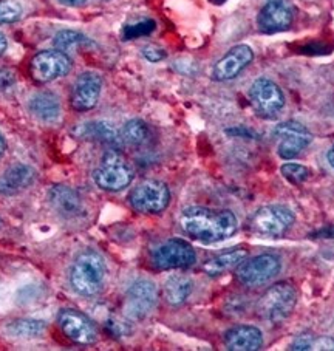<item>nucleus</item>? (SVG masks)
Returning a JSON list of instances; mask_svg holds the SVG:
<instances>
[{
  "label": "nucleus",
  "instance_id": "nucleus-8",
  "mask_svg": "<svg viewBox=\"0 0 334 351\" xmlns=\"http://www.w3.org/2000/svg\"><path fill=\"white\" fill-rule=\"evenodd\" d=\"M197 262V254L187 241L171 239L152 252V263L161 271L189 268Z\"/></svg>",
  "mask_w": 334,
  "mask_h": 351
},
{
  "label": "nucleus",
  "instance_id": "nucleus-1",
  "mask_svg": "<svg viewBox=\"0 0 334 351\" xmlns=\"http://www.w3.org/2000/svg\"><path fill=\"white\" fill-rule=\"evenodd\" d=\"M181 229L203 243H217L235 234L239 221L234 213L228 209H209L202 206H191L186 208L180 217Z\"/></svg>",
  "mask_w": 334,
  "mask_h": 351
},
{
  "label": "nucleus",
  "instance_id": "nucleus-4",
  "mask_svg": "<svg viewBox=\"0 0 334 351\" xmlns=\"http://www.w3.org/2000/svg\"><path fill=\"white\" fill-rule=\"evenodd\" d=\"M294 214L287 206L270 204L257 209L248 220V228L251 232L260 237L278 239L289 231L294 225Z\"/></svg>",
  "mask_w": 334,
  "mask_h": 351
},
{
  "label": "nucleus",
  "instance_id": "nucleus-15",
  "mask_svg": "<svg viewBox=\"0 0 334 351\" xmlns=\"http://www.w3.org/2000/svg\"><path fill=\"white\" fill-rule=\"evenodd\" d=\"M102 80L95 71H84L77 76L71 90L70 104L76 112H87L98 104Z\"/></svg>",
  "mask_w": 334,
  "mask_h": 351
},
{
  "label": "nucleus",
  "instance_id": "nucleus-13",
  "mask_svg": "<svg viewBox=\"0 0 334 351\" xmlns=\"http://www.w3.org/2000/svg\"><path fill=\"white\" fill-rule=\"evenodd\" d=\"M249 98L252 101V106L260 114L266 117H276L285 106V96L277 84L266 77L254 81L249 90Z\"/></svg>",
  "mask_w": 334,
  "mask_h": 351
},
{
  "label": "nucleus",
  "instance_id": "nucleus-11",
  "mask_svg": "<svg viewBox=\"0 0 334 351\" xmlns=\"http://www.w3.org/2000/svg\"><path fill=\"white\" fill-rule=\"evenodd\" d=\"M158 302V289L154 282L136 280L129 288L126 294L124 302V313L126 316L132 320H139L149 316Z\"/></svg>",
  "mask_w": 334,
  "mask_h": 351
},
{
  "label": "nucleus",
  "instance_id": "nucleus-38",
  "mask_svg": "<svg viewBox=\"0 0 334 351\" xmlns=\"http://www.w3.org/2000/svg\"><path fill=\"white\" fill-rule=\"evenodd\" d=\"M326 158H328V162H330V166L334 169V146L330 150H328Z\"/></svg>",
  "mask_w": 334,
  "mask_h": 351
},
{
  "label": "nucleus",
  "instance_id": "nucleus-25",
  "mask_svg": "<svg viewBox=\"0 0 334 351\" xmlns=\"http://www.w3.org/2000/svg\"><path fill=\"white\" fill-rule=\"evenodd\" d=\"M149 139V127L141 119H130L121 130V141L129 146H143Z\"/></svg>",
  "mask_w": 334,
  "mask_h": 351
},
{
  "label": "nucleus",
  "instance_id": "nucleus-28",
  "mask_svg": "<svg viewBox=\"0 0 334 351\" xmlns=\"http://www.w3.org/2000/svg\"><path fill=\"white\" fill-rule=\"evenodd\" d=\"M281 172L293 184H302L309 177V169L303 165H297V162H287L281 167Z\"/></svg>",
  "mask_w": 334,
  "mask_h": 351
},
{
  "label": "nucleus",
  "instance_id": "nucleus-18",
  "mask_svg": "<svg viewBox=\"0 0 334 351\" xmlns=\"http://www.w3.org/2000/svg\"><path fill=\"white\" fill-rule=\"evenodd\" d=\"M36 180V171L28 165H14L8 167L0 175V195H16L27 187L32 186Z\"/></svg>",
  "mask_w": 334,
  "mask_h": 351
},
{
  "label": "nucleus",
  "instance_id": "nucleus-19",
  "mask_svg": "<svg viewBox=\"0 0 334 351\" xmlns=\"http://www.w3.org/2000/svg\"><path fill=\"white\" fill-rule=\"evenodd\" d=\"M224 343L230 351H257L263 345V335L257 326L239 325L224 332Z\"/></svg>",
  "mask_w": 334,
  "mask_h": 351
},
{
  "label": "nucleus",
  "instance_id": "nucleus-24",
  "mask_svg": "<svg viewBox=\"0 0 334 351\" xmlns=\"http://www.w3.org/2000/svg\"><path fill=\"white\" fill-rule=\"evenodd\" d=\"M7 332L13 337L19 339H34L40 337L47 330L44 320L38 319H17L7 325Z\"/></svg>",
  "mask_w": 334,
  "mask_h": 351
},
{
  "label": "nucleus",
  "instance_id": "nucleus-10",
  "mask_svg": "<svg viewBox=\"0 0 334 351\" xmlns=\"http://www.w3.org/2000/svg\"><path fill=\"white\" fill-rule=\"evenodd\" d=\"M274 136L278 139L277 154L283 160H293L302 154L313 141V135L305 125L296 121L278 124L274 129Z\"/></svg>",
  "mask_w": 334,
  "mask_h": 351
},
{
  "label": "nucleus",
  "instance_id": "nucleus-30",
  "mask_svg": "<svg viewBox=\"0 0 334 351\" xmlns=\"http://www.w3.org/2000/svg\"><path fill=\"white\" fill-rule=\"evenodd\" d=\"M313 342H314V336L313 335H308V332H305V335H300L297 336L293 343H291L289 350L293 351H307V350H311L313 348Z\"/></svg>",
  "mask_w": 334,
  "mask_h": 351
},
{
  "label": "nucleus",
  "instance_id": "nucleus-36",
  "mask_svg": "<svg viewBox=\"0 0 334 351\" xmlns=\"http://www.w3.org/2000/svg\"><path fill=\"white\" fill-rule=\"evenodd\" d=\"M58 2L65 5V7H82L88 0H58Z\"/></svg>",
  "mask_w": 334,
  "mask_h": 351
},
{
  "label": "nucleus",
  "instance_id": "nucleus-17",
  "mask_svg": "<svg viewBox=\"0 0 334 351\" xmlns=\"http://www.w3.org/2000/svg\"><path fill=\"white\" fill-rule=\"evenodd\" d=\"M48 202H50L51 208L65 219H76L84 213L81 195L70 186H53L48 192Z\"/></svg>",
  "mask_w": 334,
  "mask_h": 351
},
{
  "label": "nucleus",
  "instance_id": "nucleus-22",
  "mask_svg": "<svg viewBox=\"0 0 334 351\" xmlns=\"http://www.w3.org/2000/svg\"><path fill=\"white\" fill-rule=\"evenodd\" d=\"M248 257V251L239 247V250H230L218 256L209 258L208 262L203 265V269L206 274L209 276H220L232 268H237L243 260Z\"/></svg>",
  "mask_w": 334,
  "mask_h": 351
},
{
  "label": "nucleus",
  "instance_id": "nucleus-2",
  "mask_svg": "<svg viewBox=\"0 0 334 351\" xmlns=\"http://www.w3.org/2000/svg\"><path fill=\"white\" fill-rule=\"evenodd\" d=\"M107 276L106 260L96 251H84L70 268V285L77 294L95 295L104 287Z\"/></svg>",
  "mask_w": 334,
  "mask_h": 351
},
{
  "label": "nucleus",
  "instance_id": "nucleus-23",
  "mask_svg": "<svg viewBox=\"0 0 334 351\" xmlns=\"http://www.w3.org/2000/svg\"><path fill=\"white\" fill-rule=\"evenodd\" d=\"M192 293V280L186 276H172L164 285V299L169 305L180 306L189 299Z\"/></svg>",
  "mask_w": 334,
  "mask_h": 351
},
{
  "label": "nucleus",
  "instance_id": "nucleus-31",
  "mask_svg": "<svg viewBox=\"0 0 334 351\" xmlns=\"http://www.w3.org/2000/svg\"><path fill=\"white\" fill-rule=\"evenodd\" d=\"M143 56L149 60V62H160L166 58V51L156 45H145L143 48Z\"/></svg>",
  "mask_w": 334,
  "mask_h": 351
},
{
  "label": "nucleus",
  "instance_id": "nucleus-3",
  "mask_svg": "<svg viewBox=\"0 0 334 351\" xmlns=\"http://www.w3.org/2000/svg\"><path fill=\"white\" fill-rule=\"evenodd\" d=\"M297 302V294L293 285L278 282L265 291L257 302L259 317L270 324H281L289 317Z\"/></svg>",
  "mask_w": 334,
  "mask_h": 351
},
{
  "label": "nucleus",
  "instance_id": "nucleus-33",
  "mask_svg": "<svg viewBox=\"0 0 334 351\" xmlns=\"http://www.w3.org/2000/svg\"><path fill=\"white\" fill-rule=\"evenodd\" d=\"M331 48L326 47L325 44H308L300 48V53L305 54H326L330 53Z\"/></svg>",
  "mask_w": 334,
  "mask_h": 351
},
{
  "label": "nucleus",
  "instance_id": "nucleus-16",
  "mask_svg": "<svg viewBox=\"0 0 334 351\" xmlns=\"http://www.w3.org/2000/svg\"><path fill=\"white\" fill-rule=\"evenodd\" d=\"M254 60V51L249 45H235L218 60L212 69V77L215 81H230L239 76Z\"/></svg>",
  "mask_w": 334,
  "mask_h": 351
},
{
  "label": "nucleus",
  "instance_id": "nucleus-20",
  "mask_svg": "<svg viewBox=\"0 0 334 351\" xmlns=\"http://www.w3.org/2000/svg\"><path fill=\"white\" fill-rule=\"evenodd\" d=\"M73 135L86 141H96L107 146H118L121 143V135L115 127L107 121H92L75 127L71 130Z\"/></svg>",
  "mask_w": 334,
  "mask_h": 351
},
{
  "label": "nucleus",
  "instance_id": "nucleus-29",
  "mask_svg": "<svg viewBox=\"0 0 334 351\" xmlns=\"http://www.w3.org/2000/svg\"><path fill=\"white\" fill-rule=\"evenodd\" d=\"M23 11L19 3L13 0H0V23L17 22L22 17Z\"/></svg>",
  "mask_w": 334,
  "mask_h": 351
},
{
  "label": "nucleus",
  "instance_id": "nucleus-14",
  "mask_svg": "<svg viewBox=\"0 0 334 351\" xmlns=\"http://www.w3.org/2000/svg\"><path fill=\"white\" fill-rule=\"evenodd\" d=\"M58 324L64 335L76 343H95L98 341V330L86 314L76 310H62L58 317Z\"/></svg>",
  "mask_w": 334,
  "mask_h": 351
},
{
  "label": "nucleus",
  "instance_id": "nucleus-9",
  "mask_svg": "<svg viewBox=\"0 0 334 351\" xmlns=\"http://www.w3.org/2000/svg\"><path fill=\"white\" fill-rule=\"evenodd\" d=\"M71 59L60 50H47L36 54L29 64V71L36 82L47 84L70 73Z\"/></svg>",
  "mask_w": 334,
  "mask_h": 351
},
{
  "label": "nucleus",
  "instance_id": "nucleus-35",
  "mask_svg": "<svg viewBox=\"0 0 334 351\" xmlns=\"http://www.w3.org/2000/svg\"><path fill=\"white\" fill-rule=\"evenodd\" d=\"M226 133L230 136H241V138H256L257 136L252 130L245 129V127H234V129H228Z\"/></svg>",
  "mask_w": 334,
  "mask_h": 351
},
{
  "label": "nucleus",
  "instance_id": "nucleus-32",
  "mask_svg": "<svg viewBox=\"0 0 334 351\" xmlns=\"http://www.w3.org/2000/svg\"><path fill=\"white\" fill-rule=\"evenodd\" d=\"M16 77L14 73L8 69H0V92H5V90H10L14 86Z\"/></svg>",
  "mask_w": 334,
  "mask_h": 351
},
{
  "label": "nucleus",
  "instance_id": "nucleus-27",
  "mask_svg": "<svg viewBox=\"0 0 334 351\" xmlns=\"http://www.w3.org/2000/svg\"><path fill=\"white\" fill-rule=\"evenodd\" d=\"M155 28H156L155 21L145 19L138 23H133V25H126L123 29V38L124 40L143 38V36H149L150 33H154Z\"/></svg>",
  "mask_w": 334,
  "mask_h": 351
},
{
  "label": "nucleus",
  "instance_id": "nucleus-37",
  "mask_svg": "<svg viewBox=\"0 0 334 351\" xmlns=\"http://www.w3.org/2000/svg\"><path fill=\"white\" fill-rule=\"evenodd\" d=\"M8 47V40H7V36H5L2 32H0V56L5 53Z\"/></svg>",
  "mask_w": 334,
  "mask_h": 351
},
{
  "label": "nucleus",
  "instance_id": "nucleus-21",
  "mask_svg": "<svg viewBox=\"0 0 334 351\" xmlns=\"http://www.w3.org/2000/svg\"><path fill=\"white\" fill-rule=\"evenodd\" d=\"M28 108L42 123H54L60 117V101L51 92L36 93L29 99Z\"/></svg>",
  "mask_w": 334,
  "mask_h": 351
},
{
  "label": "nucleus",
  "instance_id": "nucleus-40",
  "mask_svg": "<svg viewBox=\"0 0 334 351\" xmlns=\"http://www.w3.org/2000/svg\"><path fill=\"white\" fill-rule=\"evenodd\" d=\"M217 3H223V2H226V0H215Z\"/></svg>",
  "mask_w": 334,
  "mask_h": 351
},
{
  "label": "nucleus",
  "instance_id": "nucleus-6",
  "mask_svg": "<svg viewBox=\"0 0 334 351\" xmlns=\"http://www.w3.org/2000/svg\"><path fill=\"white\" fill-rule=\"evenodd\" d=\"M129 202L132 208L141 214H160L171 202L169 187L158 180H147L139 183L130 192Z\"/></svg>",
  "mask_w": 334,
  "mask_h": 351
},
{
  "label": "nucleus",
  "instance_id": "nucleus-34",
  "mask_svg": "<svg viewBox=\"0 0 334 351\" xmlns=\"http://www.w3.org/2000/svg\"><path fill=\"white\" fill-rule=\"evenodd\" d=\"M311 350H334V339H331V337H314Z\"/></svg>",
  "mask_w": 334,
  "mask_h": 351
},
{
  "label": "nucleus",
  "instance_id": "nucleus-7",
  "mask_svg": "<svg viewBox=\"0 0 334 351\" xmlns=\"http://www.w3.org/2000/svg\"><path fill=\"white\" fill-rule=\"evenodd\" d=\"M281 271V258L274 254H260L237 266L235 276L241 285L256 288L274 278Z\"/></svg>",
  "mask_w": 334,
  "mask_h": 351
},
{
  "label": "nucleus",
  "instance_id": "nucleus-26",
  "mask_svg": "<svg viewBox=\"0 0 334 351\" xmlns=\"http://www.w3.org/2000/svg\"><path fill=\"white\" fill-rule=\"evenodd\" d=\"M86 45H93V42L82 33L71 32V29H62V32L54 36V47H56V50L64 53Z\"/></svg>",
  "mask_w": 334,
  "mask_h": 351
},
{
  "label": "nucleus",
  "instance_id": "nucleus-5",
  "mask_svg": "<svg viewBox=\"0 0 334 351\" xmlns=\"http://www.w3.org/2000/svg\"><path fill=\"white\" fill-rule=\"evenodd\" d=\"M93 180L98 187L108 192H119L132 183L133 172L124 156L118 150H107L101 165L93 171Z\"/></svg>",
  "mask_w": 334,
  "mask_h": 351
},
{
  "label": "nucleus",
  "instance_id": "nucleus-12",
  "mask_svg": "<svg viewBox=\"0 0 334 351\" xmlns=\"http://www.w3.org/2000/svg\"><path fill=\"white\" fill-rule=\"evenodd\" d=\"M294 11L287 0H266L257 16V25L265 34H274L288 29L293 23Z\"/></svg>",
  "mask_w": 334,
  "mask_h": 351
},
{
  "label": "nucleus",
  "instance_id": "nucleus-39",
  "mask_svg": "<svg viewBox=\"0 0 334 351\" xmlns=\"http://www.w3.org/2000/svg\"><path fill=\"white\" fill-rule=\"evenodd\" d=\"M3 152H5V139L2 135H0V156H2Z\"/></svg>",
  "mask_w": 334,
  "mask_h": 351
}]
</instances>
